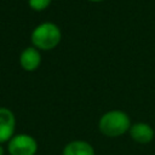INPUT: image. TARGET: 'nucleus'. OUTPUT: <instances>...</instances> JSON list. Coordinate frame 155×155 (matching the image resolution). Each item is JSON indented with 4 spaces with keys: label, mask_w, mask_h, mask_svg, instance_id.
Masks as SVG:
<instances>
[{
    "label": "nucleus",
    "mask_w": 155,
    "mask_h": 155,
    "mask_svg": "<svg viewBox=\"0 0 155 155\" xmlns=\"http://www.w3.org/2000/svg\"><path fill=\"white\" fill-rule=\"evenodd\" d=\"M98 128L107 137H119L130 131L131 119L122 110H110L101 116Z\"/></svg>",
    "instance_id": "1"
},
{
    "label": "nucleus",
    "mask_w": 155,
    "mask_h": 155,
    "mask_svg": "<svg viewBox=\"0 0 155 155\" xmlns=\"http://www.w3.org/2000/svg\"><path fill=\"white\" fill-rule=\"evenodd\" d=\"M62 33L57 24L52 22H42L34 28L30 35V40L34 47L38 50L50 51L61 42Z\"/></svg>",
    "instance_id": "2"
},
{
    "label": "nucleus",
    "mask_w": 155,
    "mask_h": 155,
    "mask_svg": "<svg viewBox=\"0 0 155 155\" xmlns=\"http://www.w3.org/2000/svg\"><path fill=\"white\" fill-rule=\"evenodd\" d=\"M7 151L10 155H35L38 151L36 139L25 133L15 134L7 142Z\"/></svg>",
    "instance_id": "3"
},
{
    "label": "nucleus",
    "mask_w": 155,
    "mask_h": 155,
    "mask_svg": "<svg viewBox=\"0 0 155 155\" xmlns=\"http://www.w3.org/2000/svg\"><path fill=\"white\" fill-rule=\"evenodd\" d=\"M16 117L15 114L5 107L0 108V144L8 142L15 136Z\"/></svg>",
    "instance_id": "4"
},
{
    "label": "nucleus",
    "mask_w": 155,
    "mask_h": 155,
    "mask_svg": "<svg viewBox=\"0 0 155 155\" xmlns=\"http://www.w3.org/2000/svg\"><path fill=\"white\" fill-rule=\"evenodd\" d=\"M41 59H42V57H41L40 51L36 47L30 46V47L24 48L21 52L19 64H21V67L24 70H27V71H34L41 64Z\"/></svg>",
    "instance_id": "5"
},
{
    "label": "nucleus",
    "mask_w": 155,
    "mask_h": 155,
    "mask_svg": "<svg viewBox=\"0 0 155 155\" xmlns=\"http://www.w3.org/2000/svg\"><path fill=\"white\" fill-rule=\"evenodd\" d=\"M130 136L136 143L140 144H147L150 143L154 138V130L150 125L145 122H136L131 125L130 128Z\"/></svg>",
    "instance_id": "6"
},
{
    "label": "nucleus",
    "mask_w": 155,
    "mask_h": 155,
    "mask_svg": "<svg viewBox=\"0 0 155 155\" xmlns=\"http://www.w3.org/2000/svg\"><path fill=\"white\" fill-rule=\"evenodd\" d=\"M62 155H94V149L86 140H71L64 147Z\"/></svg>",
    "instance_id": "7"
},
{
    "label": "nucleus",
    "mask_w": 155,
    "mask_h": 155,
    "mask_svg": "<svg viewBox=\"0 0 155 155\" xmlns=\"http://www.w3.org/2000/svg\"><path fill=\"white\" fill-rule=\"evenodd\" d=\"M52 0H28V5L34 11H44L46 10Z\"/></svg>",
    "instance_id": "8"
},
{
    "label": "nucleus",
    "mask_w": 155,
    "mask_h": 155,
    "mask_svg": "<svg viewBox=\"0 0 155 155\" xmlns=\"http://www.w3.org/2000/svg\"><path fill=\"white\" fill-rule=\"evenodd\" d=\"M0 155H4V148L1 144H0Z\"/></svg>",
    "instance_id": "9"
},
{
    "label": "nucleus",
    "mask_w": 155,
    "mask_h": 155,
    "mask_svg": "<svg viewBox=\"0 0 155 155\" xmlns=\"http://www.w3.org/2000/svg\"><path fill=\"white\" fill-rule=\"evenodd\" d=\"M88 1H92V2H99V1H103V0H88Z\"/></svg>",
    "instance_id": "10"
}]
</instances>
